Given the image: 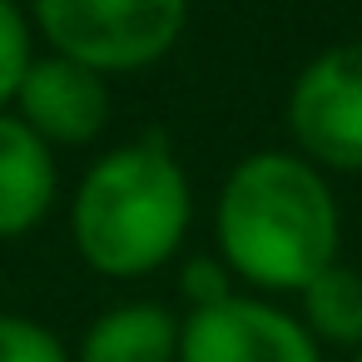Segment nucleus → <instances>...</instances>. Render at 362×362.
<instances>
[{
    "label": "nucleus",
    "mask_w": 362,
    "mask_h": 362,
    "mask_svg": "<svg viewBox=\"0 0 362 362\" xmlns=\"http://www.w3.org/2000/svg\"><path fill=\"white\" fill-rule=\"evenodd\" d=\"M214 233L228 273L263 293H303L337 263V204L317 164L283 149L248 154L218 189Z\"/></svg>",
    "instance_id": "1"
},
{
    "label": "nucleus",
    "mask_w": 362,
    "mask_h": 362,
    "mask_svg": "<svg viewBox=\"0 0 362 362\" xmlns=\"http://www.w3.org/2000/svg\"><path fill=\"white\" fill-rule=\"evenodd\" d=\"M194 218V194L164 139L100 154L75 189L70 233L80 258L105 278H144L164 268Z\"/></svg>",
    "instance_id": "2"
},
{
    "label": "nucleus",
    "mask_w": 362,
    "mask_h": 362,
    "mask_svg": "<svg viewBox=\"0 0 362 362\" xmlns=\"http://www.w3.org/2000/svg\"><path fill=\"white\" fill-rule=\"evenodd\" d=\"M30 16L50 55L95 75H129L179 45L189 0H30Z\"/></svg>",
    "instance_id": "3"
},
{
    "label": "nucleus",
    "mask_w": 362,
    "mask_h": 362,
    "mask_svg": "<svg viewBox=\"0 0 362 362\" xmlns=\"http://www.w3.org/2000/svg\"><path fill=\"white\" fill-rule=\"evenodd\" d=\"M288 129L308 164L362 174V40L332 45L298 70Z\"/></svg>",
    "instance_id": "4"
},
{
    "label": "nucleus",
    "mask_w": 362,
    "mask_h": 362,
    "mask_svg": "<svg viewBox=\"0 0 362 362\" xmlns=\"http://www.w3.org/2000/svg\"><path fill=\"white\" fill-rule=\"evenodd\" d=\"M179 362H322L303 317L233 293L179 322Z\"/></svg>",
    "instance_id": "5"
},
{
    "label": "nucleus",
    "mask_w": 362,
    "mask_h": 362,
    "mask_svg": "<svg viewBox=\"0 0 362 362\" xmlns=\"http://www.w3.org/2000/svg\"><path fill=\"white\" fill-rule=\"evenodd\" d=\"M110 85L105 75L65 60V55H35L30 75L16 90V115L55 149V144H90L110 124Z\"/></svg>",
    "instance_id": "6"
},
{
    "label": "nucleus",
    "mask_w": 362,
    "mask_h": 362,
    "mask_svg": "<svg viewBox=\"0 0 362 362\" xmlns=\"http://www.w3.org/2000/svg\"><path fill=\"white\" fill-rule=\"evenodd\" d=\"M55 154L21 119L0 115V238H25L55 204Z\"/></svg>",
    "instance_id": "7"
},
{
    "label": "nucleus",
    "mask_w": 362,
    "mask_h": 362,
    "mask_svg": "<svg viewBox=\"0 0 362 362\" xmlns=\"http://www.w3.org/2000/svg\"><path fill=\"white\" fill-rule=\"evenodd\" d=\"M80 362H179V322L164 303H119L90 322Z\"/></svg>",
    "instance_id": "8"
},
{
    "label": "nucleus",
    "mask_w": 362,
    "mask_h": 362,
    "mask_svg": "<svg viewBox=\"0 0 362 362\" xmlns=\"http://www.w3.org/2000/svg\"><path fill=\"white\" fill-rule=\"evenodd\" d=\"M298 298H303V327H308L317 342L362 347V273L332 263V268L317 273Z\"/></svg>",
    "instance_id": "9"
},
{
    "label": "nucleus",
    "mask_w": 362,
    "mask_h": 362,
    "mask_svg": "<svg viewBox=\"0 0 362 362\" xmlns=\"http://www.w3.org/2000/svg\"><path fill=\"white\" fill-rule=\"evenodd\" d=\"M30 21L21 16L16 0H0V110H6L21 90V80L35 65V45H30Z\"/></svg>",
    "instance_id": "10"
},
{
    "label": "nucleus",
    "mask_w": 362,
    "mask_h": 362,
    "mask_svg": "<svg viewBox=\"0 0 362 362\" xmlns=\"http://www.w3.org/2000/svg\"><path fill=\"white\" fill-rule=\"evenodd\" d=\"M0 362H70V352L45 322L0 313Z\"/></svg>",
    "instance_id": "11"
},
{
    "label": "nucleus",
    "mask_w": 362,
    "mask_h": 362,
    "mask_svg": "<svg viewBox=\"0 0 362 362\" xmlns=\"http://www.w3.org/2000/svg\"><path fill=\"white\" fill-rule=\"evenodd\" d=\"M179 293H184V303H189V313L218 308V303L233 298V273H228L223 258H189L184 273H179Z\"/></svg>",
    "instance_id": "12"
},
{
    "label": "nucleus",
    "mask_w": 362,
    "mask_h": 362,
    "mask_svg": "<svg viewBox=\"0 0 362 362\" xmlns=\"http://www.w3.org/2000/svg\"><path fill=\"white\" fill-rule=\"evenodd\" d=\"M352 362H362V352H357V357H352Z\"/></svg>",
    "instance_id": "13"
}]
</instances>
